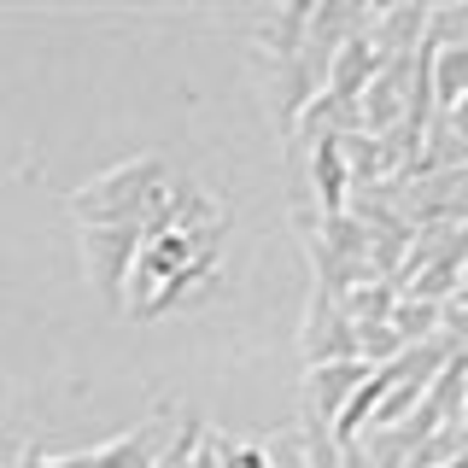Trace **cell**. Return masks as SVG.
I'll return each instance as SVG.
<instances>
[{
  "label": "cell",
  "mask_w": 468,
  "mask_h": 468,
  "mask_svg": "<svg viewBox=\"0 0 468 468\" xmlns=\"http://www.w3.org/2000/svg\"><path fill=\"white\" fill-rule=\"evenodd\" d=\"M170 199V176L158 158H135L123 170H106L100 182H88L70 211L82 217L88 229H146Z\"/></svg>",
  "instance_id": "cell-1"
},
{
  "label": "cell",
  "mask_w": 468,
  "mask_h": 468,
  "mask_svg": "<svg viewBox=\"0 0 468 468\" xmlns=\"http://www.w3.org/2000/svg\"><path fill=\"white\" fill-rule=\"evenodd\" d=\"M141 240H146V229H82L88 270H94V282L112 304H123V282L141 258Z\"/></svg>",
  "instance_id": "cell-2"
},
{
  "label": "cell",
  "mask_w": 468,
  "mask_h": 468,
  "mask_svg": "<svg viewBox=\"0 0 468 468\" xmlns=\"http://www.w3.org/2000/svg\"><path fill=\"white\" fill-rule=\"evenodd\" d=\"M304 351H311V369H316V363H351V357H357V328H351L346 304L334 299V292H322V299H316L311 328H304Z\"/></svg>",
  "instance_id": "cell-3"
},
{
  "label": "cell",
  "mask_w": 468,
  "mask_h": 468,
  "mask_svg": "<svg viewBox=\"0 0 468 468\" xmlns=\"http://www.w3.org/2000/svg\"><path fill=\"white\" fill-rule=\"evenodd\" d=\"M369 380V363H316L311 369V421H316V433L328 428V421H340L346 416V404H351V392Z\"/></svg>",
  "instance_id": "cell-4"
},
{
  "label": "cell",
  "mask_w": 468,
  "mask_h": 468,
  "mask_svg": "<svg viewBox=\"0 0 468 468\" xmlns=\"http://www.w3.org/2000/svg\"><path fill=\"white\" fill-rule=\"evenodd\" d=\"M82 468H158V428H141L100 451H82Z\"/></svg>",
  "instance_id": "cell-5"
},
{
  "label": "cell",
  "mask_w": 468,
  "mask_h": 468,
  "mask_svg": "<svg viewBox=\"0 0 468 468\" xmlns=\"http://www.w3.org/2000/svg\"><path fill=\"white\" fill-rule=\"evenodd\" d=\"M463 94H468V53L463 48H439V41H433V100L451 112Z\"/></svg>",
  "instance_id": "cell-6"
},
{
  "label": "cell",
  "mask_w": 468,
  "mask_h": 468,
  "mask_svg": "<svg viewBox=\"0 0 468 468\" xmlns=\"http://www.w3.org/2000/svg\"><path fill=\"white\" fill-rule=\"evenodd\" d=\"M24 468H82V457H41V451H29Z\"/></svg>",
  "instance_id": "cell-7"
},
{
  "label": "cell",
  "mask_w": 468,
  "mask_h": 468,
  "mask_svg": "<svg viewBox=\"0 0 468 468\" xmlns=\"http://www.w3.org/2000/svg\"><path fill=\"white\" fill-rule=\"evenodd\" d=\"M433 468H468V457H451V463H433Z\"/></svg>",
  "instance_id": "cell-8"
}]
</instances>
